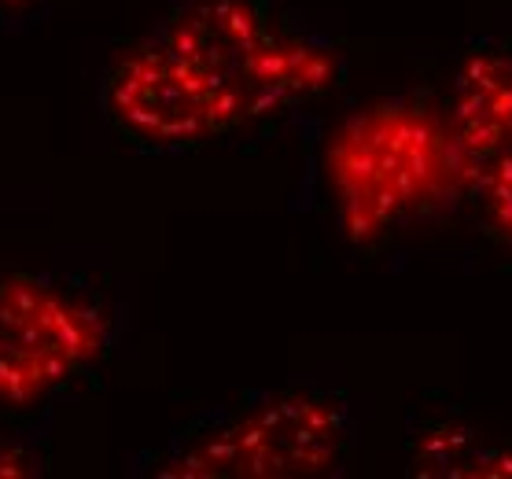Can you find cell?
Listing matches in <instances>:
<instances>
[{
	"label": "cell",
	"mask_w": 512,
	"mask_h": 479,
	"mask_svg": "<svg viewBox=\"0 0 512 479\" xmlns=\"http://www.w3.org/2000/svg\"><path fill=\"white\" fill-rule=\"evenodd\" d=\"M332 177L350 233H384L457 196L450 126L424 107H376L339 137Z\"/></svg>",
	"instance_id": "cell-4"
},
{
	"label": "cell",
	"mask_w": 512,
	"mask_h": 479,
	"mask_svg": "<svg viewBox=\"0 0 512 479\" xmlns=\"http://www.w3.org/2000/svg\"><path fill=\"white\" fill-rule=\"evenodd\" d=\"M457 196L494 244L512 251V45L472 41L450 85Z\"/></svg>",
	"instance_id": "cell-6"
},
{
	"label": "cell",
	"mask_w": 512,
	"mask_h": 479,
	"mask_svg": "<svg viewBox=\"0 0 512 479\" xmlns=\"http://www.w3.org/2000/svg\"><path fill=\"white\" fill-rule=\"evenodd\" d=\"M96 111L107 133L140 155L203 152L236 133L203 78L155 30L107 59Z\"/></svg>",
	"instance_id": "cell-5"
},
{
	"label": "cell",
	"mask_w": 512,
	"mask_h": 479,
	"mask_svg": "<svg viewBox=\"0 0 512 479\" xmlns=\"http://www.w3.org/2000/svg\"><path fill=\"white\" fill-rule=\"evenodd\" d=\"M122 306L74 269L0 262V421L48 424L104 380L122 343Z\"/></svg>",
	"instance_id": "cell-3"
},
{
	"label": "cell",
	"mask_w": 512,
	"mask_h": 479,
	"mask_svg": "<svg viewBox=\"0 0 512 479\" xmlns=\"http://www.w3.org/2000/svg\"><path fill=\"white\" fill-rule=\"evenodd\" d=\"M52 450L45 439V424L0 421V479H37L48 476Z\"/></svg>",
	"instance_id": "cell-7"
},
{
	"label": "cell",
	"mask_w": 512,
	"mask_h": 479,
	"mask_svg": "<svg viewBox=\"0 0 512 479\" xmlns=\"http://www.w3.org/2000/svg\"><path fill=\"white\" fill-rule=\"evenodd\" d=\"M56 0H0V34H23L26 26L45 19Z\"/></svg>",
	"instance_id": "cell-8"
},
{
	"label": "cell",
	"mask_w": 512,
	"mask_h": 479,
	"mask_svg": "<svg viewBox=\"0 0 512 479\" xmlns=\"http://www.w3.org/2000/svg\"><path fill=\"white\" fill-rule=\"evenodd\" d=\"M358 421L336 387L299 380L247 391L177 424L129 457V476L159 479H328L347 476Z\"/></svg>",
	"instance_id": "cell-1"
},
{
	"label": "cell",
	"mask_w": 512,
	"mask_h": 479,
	"mask_svg": "<svg viewBox=\"0 0 512 479\" xmlns=\"http://www.w3.org/2000/svg\"><path fill=\"white\" fill-rule=\"evenodd\" d=\"M152 30L203 78L236 133L314 104L347 74L336 41L277 0H174Z\"/></svg>",
	"instance_id": "cell-2"
}]
</instances>
